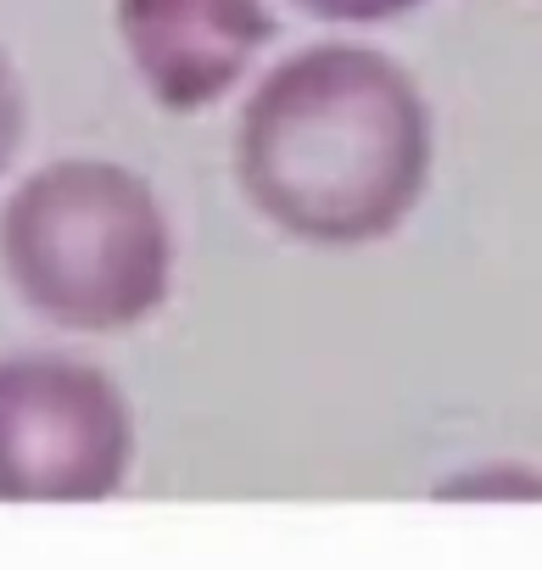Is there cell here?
Returning a JSON list of instances; mask_svg holds the SVG:
<instances>
[{"mask_svg":"<svg viewBox=\"0 0 542 570\" xmlns=\"http://www.w3.org/2000/svg\"><path fill=\"white\" fill-rule=\"evenodd\" d=\"M229 163L280 235L369 246L397 235L431 185V107L386 51L308 46L257 79Z\"/></svg>","mask_w":542,"mask_h":570,"instance_id":"obj_1","label":"cell"},{"mask_svg":"<svg viewBox=\"0 0 542 570\" xmlns=\"http://www.w3.org/2000/svg\"><path fill=\"white\" fill-rule=\"evenodd\" d=\"M0 268L46 325L118 336L168 303L174 229L135 168L62 157L0 207Z\"/></svg>","mask_w":542,"mask_h":570,"instance_id":"obj_2","label":"cell"},{"mask_svg":"<svg viewBox=\"0 0 542 570\" xmlns=\"http://www.w3.org/2000/svg\"><path fill=\"white\" fill-rule=\"evenodd\" d=\"M129 464V409L79 358H0V498H96Z\"/></svg>","mask_w":542,"mask_h":570,"instance_id":"obj_3","label":"cell"},{"mask_svg":"<svg viewBox=\"0 0 542 570\" xmlns=\"http://www.w3.org/2000/svg\"><path fill=\"white\" fill-rule=\"evenodd\" d=\"M118 40L168 112L224 101L275 40L268 0H118Z\"/></svg>","mask_w":542,"mask_h":570,"instance_id":"obj_4","label":"cell"},{"mask_svg":"<svg viewBox=\"0 0 542 570\" xmlns=\"http://www.w3.org/2000/svg\"><path fill=\"white\" fill-rule=\"evenodd\" d=\"M297 12L319 18V23H342V29H369V23H397L408 12H420L425 0H292Z\"/></svg>","mask_w":542,"mask_h":570,"instance_id":"obj_5","label":"cell"},{"mask_svg":"<svg viewBox=\"0 0 542 570\" xmlns=\"http://www.w3.org/2000/svg\"><path fill=\"white\" fill-rule=\"evenodd\" d=\"M23 129H29V101H23V85H18V68L0 51V174H7L23 151Z\"/></svg>","mask_w":542,"mask_h":570,"instance_id":"obj_6","label":"cell"}]
</instances>
